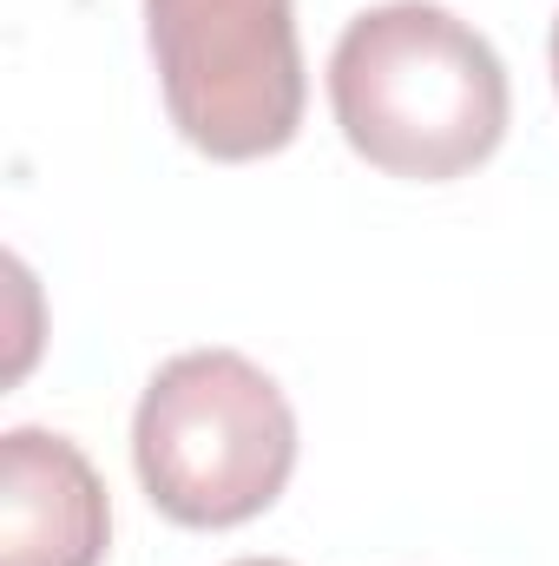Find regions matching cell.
<instances>
[{
    "mask_svg": "<svg viewBox=\"0 0 559 566\" xmlns=\"http://www.w3.org/2000/svg\"><path fill=\"white\" fill-rule=\"evenodd\" d=\"M329 106L356 158L389 178L447 185L507 139V66L461 13L382 0L356 13L329 53Z\"/></svg>",
    "mask_w": 559,
    "mask_h": 566,
    "instance_id": "6da1fadb",
    "label": "cell"
},
{
    "mask_svg": "<svg viewBox=\"0 0 559 566\" xmlns=\"http://www.w3.org/2000/svg\"><path fill=\"white\" fill-rule=\"evenodd\" d=\"M133 461L165 521L244 527L289 488L296 409L251 356L184 349L145 382Z\"/></svg>",
    "mask_w": 559,
    "mask_h": 566,
    "instance_id": "7a4b0ae2",
    "label": "cell"
},
{
    "mask_svg": "<svg viewBox=\"0 0 559 566\" xmlns=\"http://www.w3.org/2000/svg\"><path fill=\"white\" fill-rule=\"evenodd\" d=\"M145 46L184 145L218 165L271 158L303 126L289 0H145Z\"/></svg>",
    "mask_w": 559,
    "mask_h": 566,
    "instance_id": "3957f363",
    "label": "cell"
},
{
    "mask_svg": "<svg viewBox=\"0 0 559 566\" xmlns=\"http://www.w3.org/2000/svg\"><path fill=\"white\" fill-rule=\"evenodd\" d=\"M113 541L106 481L53 428L0 434V566H99Z\"/></svg>",
    "mask_w": 559,
    "mask_h": 566,
    "instance_id": "277c9868",
    "label": "cell"
},
{
    "mask_svg": "<svg viewBox=\"0 0 559 566\" xmlns=\"http://www.w3.org/2000/svg\"><path fill=\"white\" fill-rule=\"evenodd\" d=\"M553 86H559V20H553Z\"/></svg>",
    "mask_w": 559,
    "mask_h": 566,
    "instance_id": "5b68a950",
    "label": "cell"
},
{
    "mask_svg": "<svg viewBox=\"0 0 559 566\" xmlns=\"http://www.w3.org/2000/svg\"><path fill=\"white\" fill-rule=\"evenodd\" d=\"M238 566H289V560H238Z\"/></svg>",
    "mask_w": 559,
    "mask_h": 566,
    "instance_id": "8992f818",
    "label": "cell"
}]
</instances>
